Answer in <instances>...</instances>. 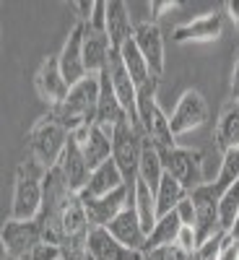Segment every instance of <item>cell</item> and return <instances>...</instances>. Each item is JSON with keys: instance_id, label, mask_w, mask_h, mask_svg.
<instances>
[{"instance_id": "484cf974", "label": "cell", "mask_w": 239, "mask_h": 260, "mask_svg": "<svg viewBox=\"0 0 239 260\" xmlns=\"http://www.w3.org/2000/svg\"><path fill=\"white\" fill-rule=\"evenodd\" d=\"M180 229H182V221H180L177 211H172V213H166V216H159L154 232L148 234L146 252H148V250H164V247H169V245H175L177 237H180Z\"/></svg>"}, {"instance_id": "ba28073f", "label": "cell", "mask_w": 239, "mask_h": 260, "mask_svg": "<svg viewBox=\"0 0 239 260\" xmlns=\"http://www.w3.org/2000/svg\"><path fill=\"white\" fill-rule=\"evenodd\" d=\"M34 89H37L39 99L45 104H50L52 110L65 102V96H68V91H71V83L65 81V76L60 71L57 55H47L45 60H42L39 71L34 76Z\"/></svg>"}, {"instance_id": "ffe728a7", "label": "cell", "mask_w": 239, "mask_h": 260, "mask_svg": "<svg viewBox=\"0 0 239 260\" xmlns=\"http://www.w3.org/2000/svg\"><path fill=\"white\" fill-rule=\"evenodd\" d=\"M99 83H101V91H99V107H96V122L104 127H117L120 122H130L125 107L120 104V99L112 89L110 68H104L99 73Z\"/></svg>"}, {"instance_id": "9a60e30c", "label": "cell", "mask_w": 239, "mask_h": 260, "mask_svg": "<svg viewBox=\"0 0 239 260\" xmlns=\"http://www.w3.org/2000/svg\"><path fill=\"white\" fill-rule=\"evenodd\" d=\"M91 260H143V252H135L117 242L104 226H91L89 242H86Z\"/></svg>"}, {"instance_id": "2e32d148", "label": "cell", "mask_w": 239, "mask_h": 260, "mask_svg": "<svg viewBox=\"0 0 239 260\" xmlns=\"http://www.w3.org/2000/svg\"><path fill=\"white\" fill-rule=\"evenodd\" d=\"M125 208H127V187H120L110 195H101V198L83 201L86 219L91 226H110Z\"/></svg>"}, {"instance_id": "cb8c5ba5", "label": "cell", "mask_w": 239, "mask_h": 260, "mask_svg": "<svg viewBox=\"0 0 239 260\" xmlns=\"http://www.w3.org/2000/svg\"><path fill=\"white\" fill-rule=\"evenodd\" d=\"M120 60H122V65L127 68V73H130V78H133V83H135V89H143V86L148 83V81H154V73H151V68H148V62H146V57L141 55V50H138V45H135V39L130 37L125 45L120 47Z\"/></svg>"}, {"instance_id": "60d3db41", "label": "cell", "mask_w": 239, "mask_h": 260, "mask_svg": "<svg viewBox=\"0 0 239 260\" xmlns=\"http://www.w3.org/2000/svg\"><path fill=\"white\" fill-rule=\"evenodd\" d=\"M224 8H226V13L234 24H239V0H229V3H224Z\"/></svg>"}, {"instance_id": "4dcf8cb0", "label": "cell", "mask_w": 239, "mask_h": 260, "mask_svg": "<svg viewBox=\"0 0 239 260\" xmlns=\"http://www.w3.org/2000/svg\"><path fill=\"white\" fill-rule=\"evenodd\" d=\"M226 234L229 232H216L213 237H208V240L198 247V255H200V260H219L221 257V250H224V242H226Z\"/></svg>"}, {"instance_id": "f546056e", "label": "cell", "mask_w": 239, "mask_h": 260, "mask_svg": "<svg viewBox=\"0 0 239 260\" xmlns=\"http://www.w3.org/2000/svg\"><path fill=\"white\" fill-rule=\"evenodd\" d=\"M239 216V182H234L219 198V224L221 232H229L234 226V219Z\"/></svg>"}, {"instance_id": "836d02e7", "label": "cell", "mask_w": 239, "mask_h": 260, "mask_svg": "<svg viewBox=\"0 0 239 260\" xmlns=\"http://www.w3.org/2000/svg\"><path fill=\"white\" fill-rule=\"evenodd\" d=\"M86 26L91 29H99V31H107V3L104 0H96L94 3V13H91V21Z\"/></svg>"}, {"instance_id": "5bb4252c", "label": "cell", "mask_w": 239, "mask_h": 260, "mask_svg": "<svg viewBox=\"0 0 239 260\" xmlns=\"http://www.w3.org/2000/svg\"><path fill=\"white\" fill-rule=\"evenodd\" d=\"M57 60H60V71H62L65 81H68L71 86H76L78 81H83L86 76H89L86 73V62H83V24H76L71 29Z\"/></svg>"}, {"instance_id": "7bdbcfd3", "label": "cell", "mask_w": 239, "mask_h": 260, "mask_svg": "<svg viewBox=\"0 0 239 260\" xmlns=\"http://www.w3.org/2000/svg\"><path fill=\"white\" fill-rule=\"evenodd\" d=\"M229 234H231V240H236V242H239V216L234 219V226L229 229Z\"/></svg>"}, {"instance_id": "8992f818", "label": "cell", "mask_w": 239, "mask_h": 260, "mask_svg": "<svg viewBox=\"0 0 239 260\" xmlns=\"http://www.w3.org/2000/svg\"><path fill=\"white\" fill-rule=\"evenodd\" d=\"M3 255L16 257V260H29L31 250L45 242V234H42L39 221H16L8 219L3 224Z\"/></svg>"}, {"instance_id": "1f68e13d", "label": "cell", "mask_w": 239, "mask_h": 260, "mask_svg": "<svg viewBox=\"0 0 239 260\" xmlns=\"http://www.w3.org/2000/svg\"><path fill=\"white\" fill-rule=\"evenodd\" d=\"M29 260H62V250L60 245H52V242H39L31 250Z\"/></svg>"}, {"instance_id": "3957f363", "label": "cell", "mask_w": 239, "mask_h": 260, "mask_svg": "<svg viewBox=\"0 0 239 260\" xmlns=\"http://www.w3.org/2000/svg\"><path fill=\"white\" fill-rule=\"evenodd\" d=\"M68 141H71V133L50 112V115L39 117L31 125V130H29V154H31L34 161H39L42 167L50 172V169L57 167V161L62 156L65 146H68Z\"/></svg>"}, {"instance_id": "9c48e42d", "label": "cell", "mask_w": 239, "mask_h": 260, "mask_svg": "<svg viewBox=\"0 0 239 260\" xmlns=\"http://www.w3.org/2000/svg\"><path fill=\"white\" fill-rule=\"evenodd\" d=\"M206 120H208V104H206L203 94L195 91V89H187V91L180 96L175 112L169 115L172 133H175V138L190 133V130H198Z\"/></svg>"}, {"instance_id": "7a4b0ae2", "label": "cell", "mask_w": 239, "mask_h": 260, "mask_svg": "<svg viewBox=\"0 0 239 260\" xmlns=\"http://www.w3.org/2000/svg\"><path fill=\"white\" fill-rule=\"evenodd\" d=\"M99 91H101L99 76H86L83 81L71 86L65 102L52 110L55 120L68 130L71 136L83 130V127L94 125L96 122V107H99Z\"/></svg>"}, {"instance_id": "8fae6325", "label": "cell", "mask_w": 239, "mask_h": 260, "mask_svg": "<svg viewBox=\"0 0 239 260\" xmlns=\"http://www.w3.org/2000/svg\"><path fill=\"white\" fill-rule=\"evenodd\" d=\"M133 39H135L141 55L146 57L154 78H161L166 57H164V34H161L159 24H154V21H141V24H135Z\"/></svg>"}, {"instance_id": "d6986e66", "label": "cell", "mask_w": 239, "mask_h": 260, "mask_svg": "<svg viewBox=\"0 0 239 260\" xmlns=\"http://www.w3.org/2000/svg\"><path fill=\"white\" fill-rule=\"evenodd\" d=\"M104 229L110 232L117 242H122L125 247L135 250V252H146L148 234H146L143 226H141V219H138L135 208H125L117 219H115L110 226H104Z\"/></svg>"}, {"instance_id": "4fadbf2b", "label": "cell", "mask_w": 239, "mask_h": 260, "mask_svg": "<svg viewBox=\"0 0 239 260\" xmlns=\"http://www.w3.org/2000/svg\"><path fill=\"white\" fill-rule=\"evenodd\" d=\"M107 68H110L112 89H115L120 104L125 107V112L130 117V125H135L141 130V122H138V89H135V83H133V78H130V73H127V68L122 65V60H120L117 52H112L110 65H107Z\"/></svg>"}, {"instance_id": "d4e9b609", "label": "cell", "mask_w": 239, "mask_h": 260, "mask_svg": "<svg viewBox=\"0 0 239 260\" xmlns=\"http://www.w3.org/2000/svg\"><path fill=\"white\" fill-rule=\"evenodd\" d=\"M164 175H166V169H164V161H161L159 148L146 138L143 154H141V167H138V180L146 182L151 190L156 192L159 185H161V180H164Z\"/></svg>"}, {"instance_id": "4316f807", "label": "cell", "mask_w": 239, "mask_h": 260, "mask_svg": "<svg viewBox=\"0 0 239 260\" xmlns=\"http://www.w3.org/2000/svg\"><path fill=\"white\" fill-rule=\"evenodd\" d=\"M133 208L138 213V219H141V226L146 234L154 232L156 221H159V211H156V195L154 190H151L146 182H135V201H133Z\"/></svg>"}, {"instance_id": "7c38bea8", "label": "cell", "mask_w": 239, "mask_h": 260, "mask_svg": "<svg viewBox=\"0 0 239 260\" xmlns=\"http://www.w3.org/2000/svg\"><path fill=\"white\" fill-rule=\"evenodd\" d=\"M112 130L115 127H104V125L94 122L89 127L78 130V133H73L76 141L81 143L83 156H86L91 169H96V167H101L112 159Z\"/></svg>"}, {"instance_id": "f1b7e54d", "label": "cell", "mask_w": 239, "mask_h": 260, "mask_svg": "<svg viewBox=\"0 0 239 260\" xmlns=\"http://www.w3.org/2000/svg\"><path fill=\"white\" fill-rule=\"evenodd\" d=\"M234 182H239V146L229 148L226 154L221 156V169H219V175H216V182H211V185L216 187V192L221 195Z\"/></svg>"}, {"instance_id": "d6a6232c", "label": "cell", "mask_w": 239, "mask_h": 260, "mask_svg": "<svg viewBox=\"0 0 239 260\" xmlns=\"http://www.w3.org/2000/svg\"><path fill=\"white\" fill-rule=\"evenodd\" d=\"M177 247H182L185 252H198V234H195V226H182L180 229V237H177V242H175Z\"/></svg>"}, {"instance_id": "5b68a950", "label": "cell", "mask_w": 239, "mask_h": 260, "mask_svg": "<svg viewBox=\"0 0 239 260\" xmlns=\"http://www.w3.org/2000/svg\"><path fill=\"white\" fill-rule=\"evenodd\" d=\"M161 154V161H164V169L166 175H172L177 182H182L190 190L206 185L203 182V154L195 148H169V151H159Z\"/></svg>"}, {"instance_id": "83f0119b", "label": "cell", "mask_w": 239, "mask_h": 260, "mask_svg": "<svg viewBox=\"0 0 239 260\" xmlns=\"http://www.w3.org/2000/svg\"><path fill=\"white\" fill-rule=\"evenodd\" d=\"M154 195H156V211H159V216H166V213L175 211L190 192H187V187L182 182H177L172 175H164V180H161V185H159V190Z\"/></svg>"}, {"instance_id": "74e56055", "label": "cell", "mask_w": 239, "mask_h": 260, "mask_svg": "<svg viewBox=\"0 0 239 260\" xmlns=\"http://www.w3.org/2000/svg\"><path fill=\"white\" fill-rule=\"evenodd\" d=\"M219 260H239V242L231 240V234H226V242H224V250H221Z\"/></svg>"}, {"instance_id": "f35d334b", "label": "cell", "mask_w": 239, "mask_h": 260, "mask_svg": "<svg viewBox=\"0 0 239 260\" xmlns=\"http://www.w3.org/2000/svg\"><path fill=\"white\" fill-rule=\"evenodd\" d=\"M164 255H166V260H190L192 255L190 252H185L182 247H177V245H169V247H164Z\"/></svg>"}, {"instance_id": "b9f144b4", "label": "cell", "mask_w": 239, "mask_h": 260, "mask_svg": "<svg viewBox=\"0 0 239 260\" xmlns=\"http://www.w3.org/2000/svg\"><path fill=\"white\" fill-rule=\"evenodd\" d=\"M143 260H166V255H164V250H148V252H143Z\"/></svg>"}, {"instance_id": "7402d4cb", "label": "cell", "mask_w": 239, "mask_h": 260, "mask_svg": "<svg viewBox=\"0 0 239 260\" xmlns=\"http://www.w3.org/2000/svg\"><path fill=\"white\" fill-rule=\"evenodd\" d=\"M133 31H135V24L130 21L127 6L122 3V0L107 3V37H110L112 52H120V47L133 37Z\"/></svg>"}, {"instance_id": "f6af8a7d", "label": "cell", "mask_w": 239, "mask_h": 260, "mask_svg": "<svg viewBox=\"0 0 239 260\" xmlns=\"http://www.w3.org/2000/svg\"><path fill=\"white\" fill-rule=\"evenodd\" d=\"M3 260H16V257H8V255H3Z\"/></svg>"}, {"instance_id": "e575fe53", "label": "cell", "mask_w": 239, "mask_h": 260, "mask_svg": "<svg viewBox=\"0 0 239 260\" xmlns=\"http://www.w3.org/2000/svg\"><path fill=\"white\" fill-rule=\"evenodd\" d=\"M182 3H177V0H154V3H151V21H156L164 16V13H169V11H177Z\"/></svg>"}, {"instance_id": "30bf717a", "label": "cell", "mask_w": 239, "mask_h": 260, "mask_svg": "<svg viewBox=\"0 0 239 260\" xmlns=\"http://www.w3.org/2000/svg\"><path fill=\"white\" fill-rule=\"evenodd\" d=\"M57 172H60V177L65 180V185H68V190H71L73 195H81V192L86 190V185H89L94 169L89 167V161H86L83 148H81V143L76 141V136H71L68 146H65L62 156H60V161H57Z\"/></svg>"}, {"instance_id": "44dd1931", "label": "cell", "mask_w": 239, "mask_h": 260, "mask_svg": "<svg viewBox=\"0 0 239 260\" xmlns=\"http://www.w3.org/2000/svg\"><path fill=\"white\" fill-rule=\"evenodd\" d=\"M120 187H125V177H122L120 167L115 164V159H110L107 164H101V167H96L91 172V180H89V185H86V190L78 195V198L81 201L101 198V195H110V192H115Z\"/></svg>"}, {"instance_id": "603a6c76", "label": "cell", "mask_w": 239, "mask_h": 260, "mask_svg": "<svg viewBox=\"0 0 239 260\" xmlns=\"http://www.w3.org/2000/svg\"><path fill=\"white\" fill-rule=\"evenodd\" d=\"M216 146L221 148V154L239 146V102L234 99L221 107V115L216 120Z\"/></svg>"}, {"instance_id": "e0dca14e", "label": "cell", "mask_w": 239, "mask_h": 260, "mask_svg": "<svg viewBox=\"0 0 239 260\" xmlns=\"http://www.w3.org/2000/svg\"><path fill=\"white\" fill-rule=\"evenodd\" d=\"M224 31V18L219 13H203L192 21L177 24L172 29V39L175 42H216Z\"/></svg>"}, {"instance_id": "8d00e7d4", "label": "cell", "mask_w": 239, "mask_h": 260, "mask_svg": "<svg viewBox=\"0 0 239 260\" xmlns=\"http://www.w3.org/2000/svg\"><path fill=\"white\" fill-rule=\"evenodd\" d=\"M71 8L76 11V18H78V24H89V21H91V13H94V3H89V0H78V3H71Z\"/></svg>"}, {"instance_id": "277c9868", "label": "cell", "mask_w": 239, "mask_h": 260, "mask_svg": "<svg viewBox=\"0 0 239 260\" xmlns=\"http://www.w3.org/2000/svg\"><path fill=\"white\" fill-rule=\"evenodd\" d=\"M146 136L130 122H120L112 130V159L120 167L125 185L133 187L138 182V167H141V154H143Z\"/></svg>"}, {"instance_id": "ac0fdd59", "label": "cell", "mask_w": 239, "mask_h": 260, "mask_svg": "<svg viewBox=\"0 0 239 260\" xmlns=\"http://www.w3.org/2000/svg\"><path fill=\"white\" fill-rule=\"evenodd\" d=\"M112 57V45L107 31L91 29L83 24V62H86V73L89 76H99Z\"/></svg>"}, {"instance_id": "52a82bcc", "label": "cell", "mask_w": 239, "mask_h": 260, "mask_svg": "<svg viewBox=\"0 0 239 260\" xmlns=\"http://www.w3.org/2000/svg\"><path fill=\"white\" fill-rule=\"evenodd\" d=\"M190 198L195 206V234H198V242L203 245L208 237H213L221 229V224H219V198L221 195L216 192L213 185H200V187L190 190Z\"/></svg>"}, {"instance_id": "6da1fadb", "label": "cell", "mask_w": 239, "mask_h": 260, "mask_svg": "<svg viewBox=\"0 0 239 260\" xmlns=\"http://www.w3.org/2000/svg\"><path fill=\"white\" fill-rule=\"evenodd\" d=\"M45 177L47 169L31 156L21 161L16 169L13 182V203H11V219L16 221H37L42 208H45Z\"/></svg>"}, {"instance_id": "ee69618b", "label": "cell", "mask_w": 239, "mask_h": 260, "mask_svg": "<svg viewBox=\"0 0 239 260\" xmlns=\"http://www.w3.org/2000/svg\"><path fill=\"white\" fill-rule=\"evenodd\" d=\"M190 260H200V255H198V252H195V255H192V257H190Z\"/></svg>"}, {"instance_id": "d590c367", "label": "cell", "mask_w": 239, "mask_h": 260, "mask_svg": "<svg viewBox=\"0 0 239 260\" xmlns=\"http://www.w3.org/2000/svg\"><path fill=\"white\" fill-rule=\"evenodd\" d=\"M175 211H177V216H180L182 226H195V206H192V198H190V195H187V198H185Z\"/></svg>"}, {"instance_id": "ab89813d", "label": "cell", "mask_w": 239, "mask_h": 260, "mask_svg": "<svg viewBox=\"0 0 239 260\" xmlns=\"http://www.w3.org/2000/svg\"><path fill=\"white\" fill-rule=\"evenodd\" d=\"M231 96H234V102H239V50H236L234 71H231Z\"/></svg>"}]
</instances>
